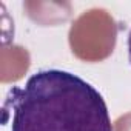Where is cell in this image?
Returning a JSON list of instances; mask_svg holds the SVG:
<instances>
[{"label": "cell", "instance_id": "cell-1", "mask_svg": "<svg viewBox=\"0 0 131 131\" xmlns=\"http://www.w3.org/2000/svg\"><path fill=\"white\" fill-rule=\"evenodd\" d=\"M3 114L11 131H113L102 94L63 70L37 71L23 86H13Z\"/></svg>", "mask_w": 131, "mask_h": 131}, {"label": "cell", "instance_id": "cell-2", "mask_svg": "<svg viewBox=\"0 0 131 131\" xmlns=\"http://www.w3.org/2000/svg\"><path fill=\"white\" fill-rule=\"evenodd\" d=\"M128 59H129V63H131V31H129V36H128Z\"/></svg>", "mask_w": 131, "mask_h": 131}]
</instances>
